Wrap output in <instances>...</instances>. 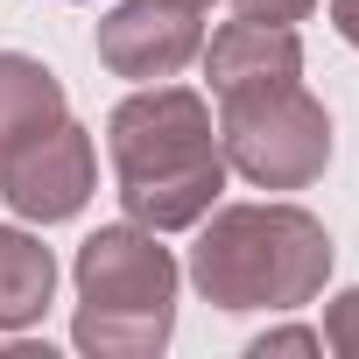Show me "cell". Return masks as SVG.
Instances as JSON below:
<instances>
[{
  "mask_svg": "<svg viewBox=\"0 0 359 359\" xmlns=\"http://www.w3.org/2000/svg\"><path fill=\"white\" fill-rule=\"evenodd\" d=\"M106 148H113V184L134 226L148 233H191L219 191H226V155H219V120L205 92L191 85H141L106 113Z\"/></svg>",
  "mask_w": 359,
  "mask_h": 359,
  "instance_id": "6da1fadb",
  "label": "cell"
},
{
  "mask_svg": "<svg viewBox=\"0 0 359 359\" xmlns=\"http://www.w3.org/2000/svg\"><path fill=\"white\" fill-rule=\"evenodd\" d=\"M191 233V282L219 310H303L331 275V233L303 205H212Z\"/></svg>",
  "mask_w": 359,
  "mask_h": 359,
  "instance_id": "7a4b0ae2",
  "label": "cell"
},
{
  "mask_svg": "<svg viewBox=\"0 0 359 359\" xmlns=\"http://www.w3.org/2000/svg\"><path fill=\"white\" fill-rule=\"evenodd\" d=\"M71 282H78V317H71L78 352H92V359H155L169 345L184 268L162 247V233H148L134 219L85 233V247L71 261Z\"/></svg>",
  "mask_w": 359,
  "mask_h": 359,
  "instance_id": "3957f363",
  "label": "cell"
},
{
  "mask_svg": "<svg viewBox=\"0 0 359 359\" xmlns=\"http://www.w3.org/2000/svg\"><path fill=\"white\" fill-rule=\"evenodd\" d=\"M219 155L254 191H310L331 169V113L296 85L219 99Z\"/></svg>",
  "mask_w": 359,
  "mask_h": 359,
  "instance_id": "277c9868",
  "label": "cell"
},
{
  "mask_svg": "<svg viewBox=\"0 0 359 359\" xmlns=\"http://www.w3.org/2000/svg\"><path fill=\"white\" fill-rule=\"evenodd\" d=\"M92 184H99V155H92V134L78 120H57L50 134H29L22 148L0 155V198L29 226L78 219L92 205Z\"/></svg>",
  "mask_w": 359,
  "mask_h": 359,
  "instance_id": "5b68a950",
  "label": "cell"
},
{
  "mask_svg": "<svg viewBox=\"0 0 359 359\" xmlns=\"http://www.w3.org/2000/svg\"><path fill=\"white\" fill-rule=\"evenodd\" d=\"M205 50V8L198 0H120L99 22V64L134 85H162Z\"/></svg>",
  "mask_w": 359,
  "mask_h": 359,
  "instance_id": "8992f818",
  "label": "cell"
},
{
  "mask_svg": "<svg viewBox=\"0 0 359 359\" xmlns=\"http://www.w3.org/2000/svg\"><path fill=\"white\" fill-rule=\"evenodd\" d=\"M205 78H212V99H240V92H268V85H296L303 78V43L296 29L282 22H226L205 50Z\"/></svg>",
  "mask_w": 359,
  "mask_h": 359,
  "instance_id": "52a82bcc",
  "label": "cell"
},
{
  "mask_svg": "<svg viewBox=\"0 0 359 359\" xmlns=\"http://www.w3.org/2000/svg\"><path fill=\"white\" fill-rule=\"evenodd\" d=\"M57 120H71L64 78H57L43 57L0 50V155H8V148H22L29 134H50Z\"/></svg>",
  "mask_w": 359,
  "mask_h": 359,
  "instance_id": "ba28073f",
  "label": "cell"
},
{
  "mask_svg": "<svg viewBox=\"0 0 359 359\" xmlns=\"http://www.w3.org/2000/svg\"><path fill=\"white\" fill-rule=\"evenodd\" d=\"M50 296H57V254L22 226H0V331L43 324Z\"/></svg>",
  "mask_w": 359,
  "mask_h": 359,
  "instance_id": "9c48e42d",
  "label": "cell"
},
{
  "mask_svg": "<svg viewBox=\"0 0 359 359\" xmlns=\"http://www.w3.org/2000/svg\"><path fill=\"white\" fill-rule=\"evenodd\" d=\"M324 345L338 359H359V289H338L331 310H324Z\"/></svg>",
  "mask_w": 359,
  "mask_h": 359,
  "instance_id": "30bf717a",
  "label": "cell"
},
{
  "mask_svg": "<svg viewBox=\"0 0 359 359\" xmlns=\"http://www.w3.org/2000/svg\"><path fill=\"white\" fill-rule=\"evenodd\" d=\"M275 352H324V331H310V324H275V331H261V338L247 345V359H275Z\"/></svg>",
  "mask_w": 359,
  "mask_h": 359,
  "instance_id": "8fae6325",
  "label": "cell"
},
{
  "mask_svg": "<svg viewBox=\"0 0 359 359\" xmlns=\"http://www.w3.org/2000/svg\"><path fill=\"white\" fill-rule=\"evenodd\" d=\"M233 8H240L247 22H282V29H296V22L317 8V0H233Z\"/></svg>",
  "mask_w": 359,
  "mask_h": 359,
  "instance_id": "7c38bea8",
  "label": "cell"
},
{
  "mask_svg": "<svg viewBox=\"0 0 359 359\" xmlns=\"http://www.w3.org/2000/svg\"><path fill=\"white\" fill-rule=\"evenodd\" d=\"M331 29H338V36L359 50V0H331Z\"/></svg>",
  "mask_w": 359,
  "mask_h": 359,
  "instance_id": "4fadbf2b",
  "label": "cell"
},
{
  "mask_svg": "<svg viewBox=\"0 0 359 359\" xmlns=\"http://www.w3.org/2000/svg\"><path fill=\"white\" fill-rule=\"evenodd\" d=\"M8 338H15V331H0V352H8Z\"/></svg>",
  "mask_w": 359,
  "mask_h": 359,
  "instance_id": "5bb4252c",
  "label": "cell"
},
{
  "mask_svg": "<svg viewBox=\"0 0 359 359\" xmlns=\"http://www.w3.org/2000/svg\"><path fill=\"white\" fill-rule=\"evenodd\" d=\"M198 8H205V0H198Z\"/></svg>",
  "mask_w": 359,
  "mask_h": 359,
  "instance_id": "9a60e30c",
  "label": "cell"
}]
</instances>
